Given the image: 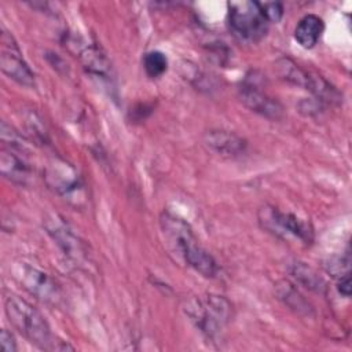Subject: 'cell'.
Listing matches in <instances>:
<instances>
[{
	"mask_svg": "<svg viewBox=\"0 0 352 352\" xmlns=\"http://www.w3.org/2000/svg\"><path fill=\"white\" fill-rule=\"evenodd\" d=\"M160 223L165 242L175 254L202 276L214 278L217 275L219 265L216 260L198 243L192 230L184 220L170 213H164Z\"/></svg>",
	"mask_w": 352,
	"mask_h": 352,
	"instance_id": "obj_1",
	"label": "cell"
},
{
	"mask_svg": "<svg viewBox=\"0 0 352 352\" xmlns=\"http://www.w3.org/2000/svg\"><path fill=\"white\" fill-rule=\"evenodd\" d=\"M4 309L10 323L32 344L43 349H58L45 318L28 301L11 294L6 298Z\"/></svg>",
	"mask_w": 352,
	"mask_h": 352,
	"instance_id": "obj_2",
	"label": "cell"
},
{
	"mask_svg": "<svg viewBox=\"0 0 352 352\" xmlns=\"http://www.w3.org/2000/svg\"><path fill=\"white\" fill-rule=\"evenodd\" d=\"M227 6L228 28L236 40L253 44L267 34L270 22L260 7V1H230Z\"/></svg>",
	"mask_w": 352,
	"mask_h": 352,
	"instance_id": "obj_3",
	"label": "cell"
},
{
	"mask_svg": "<svg viewBox=\"0 0 352 352\" xmlns=\"http://www.w3.org/2000/svg\"><path fill=\"white\" fill-rule=\"evenodd\" d=\"M186 312L204 334L213 338L231 318V304L223 296L208 294L190 300Z\"/></svg>",
	"mask_w": 352,
	"mask_h": 352,
	"instance_id": "obj_4",
	"label": "cell"
},
{
	"mask_svg": "<svg viewBox=\"0 0 352 352\" xmlns=\"http://www.w3.org/2000/svg\"><path fill=\"white\" fill-rule=\"evenodd\" d=\"M47 186L76 208H81L87 202L85 186L76 168L60 158L51 160L44 170Z\"/></svg>",
	"mask_w": 352,
	"mask_h": 352,
	"instance_id": "obj_5",
	"label": "cell"
},
{
	"mask_svg": "<svg viewBox=\"0 0 352 352\" xmlns=\"http://www.w3.org/2000/svg\"><path fill=\"white\" fill-rule=\"evenodd\" d=\"M258 220L263 228L278 236H293L304 243H311L314 239V231L308 223L300 220L293 213L282 212L274 206L261 208Z\"/></svg>",
	"mask_w": 352,
	"mask_h": 352,
	"instance_id": "obj_6",
	"label": "cell"
},
{
	"mask_svg": "<svg viewBox=\"0 0 352 352\" xmlns=\"http://www.w3.org/2000/svg\"><path fill=\"white\" fill-rule=\"evenodd\" d=\"M0 69L15 82L23 87H34V73L25 62L14 36L6 29L0 34Z\"/></svg>",
	"mask_w": 352,
	"mask_h": 352,
	"instance_id": "obj_7",
	"label": "cell"
},
{
	"mask_svg": "<svg viewBox=\"0 0 352 352\" xmlns=\"http://www.w3.org/2000/svg\"><path fill=\"white\" fill-rule=\"evenodd\" d=\"M44 227L55 243L62 249L65 256L70 260L81 264L87 260V252L80 236L60 219L59 216H51L45 219Z\"/></svg>",
	"mask_w": 352,
	"mask_h": 352,
	"instance_id": "obj_8",
	"label": "cell"
},
{
	"mask_svg": "<svg viewBox=\"0 0 352 352\" xmlns=\"http://www.w3.org/2000/svg\"><path fill=\"white\" fill-rule=\"evenodd\" d=\"M18 278L22 286L37 300L47 304H58L60 293L51 276L29 264L19 267Z\"/></svg>",
	"mask_w": 352,
	"mask_h": 352,
	"instance_id": "obj_9",
	"label": "cell"
},
{
	"mask_svg": "<svg viewBox=\"0 0 352 352\" xmlns=\"http://www.w3.org/2000/svg\"><path fill=\"white\" fill-rule=\"evenodd\" d=\"M239 98L248 109L270 120H279L283 116V107L280 103L267 95L252 77H248L242 82L239 88Z\"/></svg>",
	"mask_w": 352,
	"mask_h": 352,
	"instance_id": "obj_10",
	"label": "cell"
},
{
	"mask_svg": "<svg viewBox=\"0 0 352 352\" xmlns=\"http://www.w3.org/2000/svg\"><path fill=\"white\" fill-rule=\"evenodd\" d=\"M205 147L221 157V158H236L246 151V140L234 132L212 129L204 135Z\"/></svg>",
	"mask_w": 352,
	"mask_h": 352,
	"instance_id": "obj_11",
	"label": "cell"
},
{
	"mask_svg": "<svg viewBox=\"0 0 352 352\" xmlns=\"http://www.w3.org/2000/svg\"><path fill=\"white\" fill-rule=\"evenodd\" d=\"M0 170L6 179L16 184H26L32 175L28 162L12 148L7 147H3L0 151Z\"/></svg>",
	"mask_w": 352,
	"mask_h": 352,
	"instance_id": "obj_12",
	"label": "cell"
},
{
	"mask_svg": "<svg viewBox=\"0 0 352 352\" xmlns=\"http://www.w3.org/2000/svg\"><path fill=\"white\" fill-rule=\"evenodd\" d=\"M323 30V19L315 14H308L298 21L294 29V38L302 48L309 50L318 44Z\"/></svg>",
	"mask_w": 352,
	"mask_h": 352,
	"instance_id": "obj_13",
	"label": "cell"
},
{
	"mask_svg": "<svg viewBox=\"0 0 352 352\" xmlns=\"http://www.w3.org/2000/svg\"><path fill=\"white\" fill-rule=\"evenodd\" d=\"M80 59H81L84 67L89 73L100 76V77L109 76L110 63L98 47H95V45L84 47L80 52Z\"/></svg>",
	"mask_w": 352,
	"mask_h": 352,
	"instance_id": "obj_14",
	"label": "cell"
},
{
	"mask_svg": "<svg viewBox=\"0 0 352 352\" xmlns=\"http://www.w3.org/2000/svg\"><path fill=\"white\" fill-rule=\"evenodd\" d=\"M290 274L294 279H297L301 285L311 290L320 293L326 287L324 280L311 267H308L304 263H294L290 268Z\"/></svg>",
	"mask_w": 352,
	"mask_h": 352,
	"instance_id": "obj_15",
	"label": "cell"
},
{
	"mask_svg": "<svg viewBox=\"0 0 352 352\" xmlns=\"http://www.w3.org/2000/svg\"><path fill=\"white\" fill-rule=\"evenodd\" d=\"M276 294L280 300H283V302L287 307H290L294 311L305 312V314H308L311 311L309 304L304 300V297L289 282H285V280L279 282L276 285Z\"/></svg>",
	"mask_w": 352,
	"mask_h": 352,
	"instance_id": "obj_16",
	"label": "cell"
},
{
	"mask_svg": "<svg viewBox=\"0 0 352 352\" xmlns=\"http://www.w3.org/2000/svg\"><path fill=\"white\" fill-rule=\"evenodd\" d=\"M143 66L148 77L157 78L168 69V58L161 51H150L143 58Z\"/></svg>",
	"mask_w": 352,
	"mask_h": 352,
	"instance_id": "obj_17",
	"label": "cell"
},
{
	"mask_svg": "<svg viewBox=\"0 0 352 352\" xmlns=\"http://www.w3.org/2000/svg\"><path fill=\"white\" fill-rule=\"evenodd\" d=\"M260 7L267 18V21L271 22H279L283 15V6L279 1H264L260 3Z\"/></svg>",
	"mask_w": 352,
	"mask_h": 352,
	"instance_id": "obj_18",
	"label": "cell"
},
{
	"mask_svg": "<svg viewBox=\"0 0 352 352\" xmlns=\"http://www.w3.org/2000/svg\"><path fill=\"white\" fill-rule=\"evenodd\" d=\"M18 349L16 346V341L14 338V336L3 329L1 333H0V351L1 352H15Z\"/></svg>",
	"mask_w": 352,
	"mask_h": 352,
	"instance_id": "obj_19",
	"label": "cell"
},
{
	"mask_svg": "<svg viewBox=\"0 0 352 352\" xmlns=\"http://www.w3.org/2000/svg\"><path fill=\"white\" fill-rule=\"evenodd\" d=\"M337 289L342 296H345V297L351 296V274H346V275H342L338 278Z\"/></svg>",
	"mask_w": 352,
	"mask_h": 352,
	"instance_id": "obj_20",
	"label": "cell"
}]
</instances>
